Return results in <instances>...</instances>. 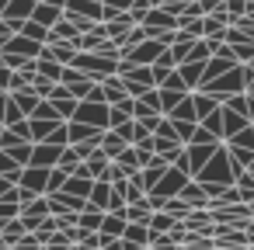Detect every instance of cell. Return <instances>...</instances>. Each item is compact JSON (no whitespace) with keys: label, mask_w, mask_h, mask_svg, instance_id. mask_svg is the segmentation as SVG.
I'll return each instance as SVG.
<instances>
[{"label":"cell","mask_w":254,"mask_h":250,"mask_svg":"<svg viewBox=\"0 0 254 250\" xmlns=\"http://www.w3.org/2000/svg\"><path fill=\"white\" fill-rule=\"evenodd\" d=\"M35 66H39L42 77H49V80L60 84V77H63V63H56V59H49V56H35Z\"/></svg>","instance_id":"4"},{"label":"cell","mask_w":254,"mask_h":250,"mask_svg":"<svg viewBox=\"0 0 254 250\" xmlns=\"http://www.w3.org/2000/svg\"><path fill=\"white\" fill-rule=\"evenodd\" d=\"M80 174H87V177H108V156L101 153V150H94L91 153V160L84 163V167H77Z\"/></svg>","instance_id":"1"},{"label":"cell","mask_w":254,"mask_h":250,"mask_svg":"<svg viewBox=\"0 0 254 250\" xmlns=\"http://www.w3.org/2000/svg\"><path fill=\"white\" fill-rule=\"evenodd\" d=\"M122 222H126V215H122V212H119V215H108V219H101V236H108V233H112V236L126 233V226H122Z\"/></svg>","instance_id":"8"},{"label":"cell","mask_w":254,"mask_h":250,"mask_svg":"<svg viewBox=\"0 0 254 250\" xmlns=\"http://www.w3.org/2000/svg\"><path fill=\"white\" fill-rule=\"evenodd\" d=\"M223 7H226L230 18H244V14H247V0H226Z\"/></svg>","instance_id":"9"},{"label":"cell","mask_w":254,"mask_h":250,"mask_svg":"<svg viewBox=\"0 0 254 250\" xmlns=\"http://www.w3.org/2000/svg\"><path fill=\"white\" fill-rule=\"evenodd\" d=\"M247 7H254V0H247Z\"/></svg>","instance_id":"10"},{"label":"cell","mask_w":254,"mask_h":250,"mask_svg":"<svg viewBox=\"0 0 254 250\" xmlns=\"http://www.w3.org/2000/svg\"><path fill=\"white\" fill-rule=\"evenodd\" d=\"M126 143H129V139H122V132L112 129V132H101V146H98V150H101L105 156H119V153L126 150Z\"/></svg>","instance_id":"2"},{"label":"cell","mask_w":254,"mask_h":250,"mask_svg":"<svg viewBox=\"0 0 254 250\" xmlns=\"http://www.w3.org/2000/svg\"><path fill=\"white\" fill-rule=\"evenodd\" d=\"M32 91H35L39 98H46V101H49V98H53V91H56V80H49V77L35 73V77H32Z\"/></svg>","instance_id":"6"},{"label":"cell","mask_w":254,"mask_h":250,"mask_svg":"<svg viewBox=\"0 0 254 250\" xmlns=\"http://www.w3.org/2000/svg\"><path fill=\"white\" fill-rule=\"evenodd\" d=\"M25 233H28V229H25V222H21V219H11V222H4V229H0V236H4L7 243H18Z\"/></svg>","instance_id":"5"},{"label":"cell","mask_w":254,"mask_h":250,"mask_svg":"<svg viewBox=\"0 0 254 250\" xmlns=\"http://www.w3.org/2000/svg\"><path fill=\"white\" fill-rule=\"evenodd\" d=\"M122 215H126V219H139V222L146 226L150 215H153V205H150V198L143 195L139 201H129V208H122Z\"/></svg>","instance_id":"3"},{"label":"cell","mask_w":254,"mask_h":250,"mask_svg":"<svg viewBox=\"0 0 254 250\" xmlns=\"http://www.w3.org/2000/svg\"><path fill=\"white\" fill-rule=\"evenodd\" d=\"M181 198H185L191 208H195V205H198V208H209V195H202V188H195V184H188V188L181 191Z\"/></svg>","instance_id":"7"}]
</instances>
